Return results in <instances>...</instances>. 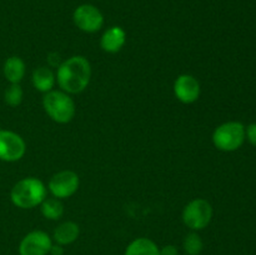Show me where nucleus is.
I'll return each mask as SVG.
<instances>
[{"instance_id":"nucleus-1","label":"nucleus","mask_w":256,"mask_h":255,"mask_svg":"<svg viewBox=\"0 0 256 255\" xmlns=\"http://www.w3.org/2000/svg\"><path fill=\"white\" fill-rule=\"evenodd\" d=\"M92 78V65L86 58L75 55L58 66L56 82L62 92L79 94L88 88Z\"/></svg>"},{"instance_id":"nucleus-2","label":"nucleus","mask_w":256,"mask_h":255,"mask_svg":"<svg viewBox=\"0 0 256 255\" xmlns=\"http://www.w3.org/2000/svg\"><path fill=\"white\" fill-rule=\"evenodd\" d=\"M46 198V186L38 178L29 176L19 180L10 192V199L20 209H32Z\"/></svg>"},{"instance_id":"nucleus-3","label":"nucleus","mask_w":256,"mask_h":255,"mask_svg":"<svg viewBox=\"0 0 256 255\" xmlns=\"http://www.w3.org/2000/svg\"><path fill=\"white\" fill-rule=\"evenodd\" d=\"M42 106L50 119L59 124H66L72 122L76 112L74 100L72 99L70 94L62 90H52L45 92Z\"/></svg>"},{"instance_id":"nucleus-4","label":"nucleus","mask_w":256,"mask_h":255,"mask_svg":"<svg viewBox=\"0 0 256 255\" xmlns=\"http://www.w3.org/2000/svg\"><path fill=\"white\" fill-rule=\"evenodd\" d=\"M245 140V126L239 122H228L219 125L212 134L215 148L222 152H235Z\"/></svg>"},{"instance_id":"nucleus-5","label":"nucleus","mask_w":256,"mask_h":255,"mask_svg":"<svg viewBox=\"0 0 256 255\" xmlns=\"http://www.w3.org/2000/svg\"><path fill=\"white\" fill-rule=\"evenodd\" d=\"M212 219V206L208 200L198 198L188 202L182 210V222L192 232L205 229Z\"/></svg>"},{"instance_id":"nucleus-6","label":"nucleus","mask_w":256,"mask_h":255,"mask_svg":"<svg viewBox=\"0 0 256 255\" xmlns=\"http://www.w3.org/2000/svg\"><path fill=\"white\" fill-rule=\"evenodd\" d=\"M80 185L79 176L72 170H62L49 180V192L56 199H66L78 192Z\"/></svg>"},{"instance_id":"nucleus-7","label":"nucleus","mask_w":256,"mask_h":255,"mask_svg":"<svg viewBox=\"0 0 256 255\" xmlns=\"http://www.w3.org/2000/svg\"><path fill=\"white\" fill-rule=\"evenodd\" d=\"M26 152L24 139L12 130H0V160L14 162L22 159Z\"/></svg>"},{"instance_id":"nucleus-8","label":"nucleus","mask_w":256,"mask_h":255,"mask_svg":"<svg viewBox=\"0 0 256 255\" xmlns=\"http://www.w3.org/2000/svg\"><path fill=\"white\" fill-rule=\"evenodd\" d=\"M52 239L42 230H32L28 232L20 242L19 255H49Z\"/></svg>"},{"instance_id":"nucleus-9","label":"nucleus","mask_w":256,"mask_h":255,"mask_svg":"<svg viewBox=\"0 0 256 255\" xmlns=\"http://www.w3.org/2000/svg\"><path fill=\"white\" fill-rule=\"evenodd\" d=\"M75 25L85 32H95L102 29L104 24V16L96 6L90 4H82L75 9L72 15Z\"/></svg>"},{"instance_id":"nucleus-10","label":"nucleus","mask_w":256,"mask_h":255,"mask_svg":"<svg viewBox=\"0 0 256 255\" xmlns=\"http://www.w3.org/2000/svg\"><path fill=\"white\" fill-rule=\"evenodd\" d=\"M174 94L182 104H192L200 96L199 82L190 74L180 75L174 82Z\"/></svg>"},{"instance_id":"nucleus-11","label":"nucleus","mask_w":256,"mask_h":255,"mask_svg":"<svg viewBox=\"0 0 256 255\" xmlns=\"http://www.w3.org/2000/svg\"><path fill=\"white\" fill-rule=\"evenodd\" d=\"M126 42V32L120 26H112L102 34L100 46L104 52L115 54L120 52Z\"/></svg>"},{"instance_id":"nucleus-12","label":"nucleus","mask_w":256,"mask_h":255,"mask_svg":"<svg viewBox=\"0 0 256 255\" xmlns=\"http://www.w3.org/2000/svg\"><path fill=\"white\" fill-rule=\"evenodd\" d=\"M80 235V228L76 222H64L58 225L52 234V242L56 244L66 246V245L72 244L78 240Z\"/></svg>"},{"instance_id":"nucleus-13","label":"nucleus","mask_w":256,"mask_h":255,"mask_svg":"<svg viewBox=\"0 0 256 255\" xmlns=\"http://www.w3.org/2000/svg\"><path fill=\"white\" fill-rule=\"evenodd\" d=\"M25 62L19 56H10L5 60L2 72L10 84H19L25 75Z\"/></svg>"},{"instance_id":"nucleus-14","label":"nucleus","mask_w":256,"mask_h":255,"mask_svg":"<svg viewBox=\"0 0 256 255\" xmlns=\"http://www.w3.org/2000/svg\"><path fill=\"white\" fill-rule=\"evenodd\" d=\"M124 255H160V248L149 238H138L128 245Z\"/></svg>"},{"instance_id":"nucleus-15","label":"nucleus","mask_w":256,"mask_h":255,"mask_svg":"<svg viewBox=\"0 0 256 255\" xmlns=\"http://www.w3.org/2000/svg\"><path fill=\"white\" fill-rule=\"evenodd\" d=\"M32 80V85H34V88L38 92H49L54 88L55 82H56V76H55L54 72H52L50 68L40 66L34 70Z\"/></svg>"},{"instance_id":"nucleus-16","label":"nucleus","mask_w":256,"mask_h":255,"mask_svg":"<svg viewBox=\"0 0 256 255\" xmlns=\"http://www.w3.org/2000/svg\"><path fill=\"white\" fill-rule=\"evenodd\" d=\"M42 216L49 220H58L64 215V205L56 198H45L40 204Z\"/></svg>"},{"instance_id":"nucleus-17","label":"nucleus","mask_w":256,"mask_h":255,"mask_svg":"<svg viewBox=\"0 0 256 255\" xmlns=\"http://www.w3.org/2000/svg\"><path fill=\"white\" fill-rule=\"evenodd\" d=\"M182 248L188 255H200L204 249V242L196 232H192L184 238Z\"/></svg>"},{"instance_id":"nucleus-18","label":"nucleus","mask_w":256,"mask_h":255,"mask_svg":"<svg viewBox=\"0 0 256 255\" xmlns=\"http://www.w3.org/2000/svg\"><path fill=\"white\" fill-rule=\"evenodd\" d=\"M24 98L22 86L19 84H10L4 92V100L9 106H19Z\"/></svg>"},{"instance_id":"nucleus-19","label":"nucleus","mask_w":256,"mask_h":255,"mask_svg":"<svg viewBox=\"0 0 256 255\" xmlns=\"http://www.w3.org/2000/svg\"><path fill=\"white\" fill-rule=\"evenodd\" d=\"M245 138H248L250 144L255 145L256 146V122L250 124L249 126L245 129Z\"/></svg>"},{"instance_id":"nucleus-20","label":"nucleus","mask_w":256,"mask_h":255,"mask_svg":"<svg viewBox=\"0 0 256 255\" xmlns=\"http://www.w3.org/2000/svg\"><path fill=\"white\" fill-rule=\"evenodd\" d=\"M160 255H179V250L175 245H165L160 248Z\"/></svg>"},{"instance_id":"nucleus-21","label":"nucleus","mask_w":256,"mask_h":255,"mask_svg":"<svg viewBox=\"0 0 256 255\" xmlns=\"http://www.w3.org/2000/svg\"><path fill=\"white\" fill-rule=\"evenodd\" d=\"M62 254H64V246H62V245L56 244V242H52L49 255H62Z\"/></svg>"}]
</instances>
